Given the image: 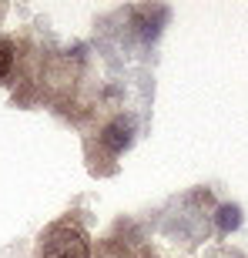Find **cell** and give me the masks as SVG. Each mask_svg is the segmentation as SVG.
I'll return each mask as SVG.
<instances>
[{"mask_svg": "<svg viewBox=\"0 0 248 258\" xmlns=\"http://www.w3.org/2000/svg\"><path fill=\"white\" fill-rule=\"evenodd\" d=\"M10 64H14V47L10 40H0V81L10 74Z\"/></svg>", "mask_w": 248, "mask_h": 258, "instance_id": "cell-4", "label": "cell"}, {"mask_svg": "<svg viewBox=\"0 0 248 258\" xmlns=\"http://www.w3.org/2000/svg\"><path fill=\"white\" fill-rule=\"evenodd\" d=\"M238 221H241V211L235 208V205H225V208L218 211V228H221V231L238 228Z\"/></svg>", "mask_w": 248, "mask_h": 258, "instance_id": "cell-3", "label": "cell"}, {"mask_svg": "<svg viewBox=\"0 0 248 258\" xmlns=\"http://www.w3.org/2000/svg\"><path fill=\"white\" fill-rule=\"evenodd\" d=\"M40 258H91V241L81 225L57 221L40 238Z\"/></svg>", "mask_w": 248, "mask_h": 258, "instance_id": "cell-1", "label": "cell"}, {"mask_svg": "<svg viewBox=\"0 0 248 258\" xmlns=\"http://www.w3.org/2000/svg\"><path fill=\"white\" fill-rule=\"evenodd\" d=\"M101 141H104V148H107V151H121L124 144L131 141V121L117 117L114 124H111V127L104 131V138H101Z\"/></svg>", "mask_w": 248, "mask_h": 258, "instance_id": "cell-2", "label": "cell"}]
</instances>
